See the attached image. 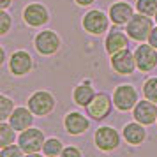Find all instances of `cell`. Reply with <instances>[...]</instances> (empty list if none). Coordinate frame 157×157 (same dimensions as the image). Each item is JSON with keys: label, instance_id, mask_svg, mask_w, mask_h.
Segmentation results:
<instances>
[{"label": "cell", "instance_id": "1", "mask_svg": "<svg viewBox=\"0 0 157 157\" xmlns=\"http://www.w3.org/2000/svg\"><path fill=\"white\" fill-rule=\"evenodd\" d=\"M154 27L155 25L152 21V16L141 14V13H134V16L125 25V32H127V36L132 41H136V43H145V41H148V36H150V32H152Z\"/></svg>", "mask_w": 157, "mask_h": 157}, {"label": "cell", "instance_id": "2", "mask_svg": "<svg viewBox=\"0 0 157 157\" xmlns=\"http://www.w3.org/2000/svg\"><path fill=\"white\" fill-rule=\"evenodd\" d=\"M44 141H46L44 132L41 129H36V127L25 129L18 136V145L23 148L25 155H37L39 152H43Z\"/></svg>", "mask_w": 157, "mask_h": 157}, {"label": "cell", "instance_id": "3", "mask_svg": "<svg viewBox=\"0 0 157 157\" xmlns=\"http://www.w3.org/2000/svg\"><path fill=\"white\" fill-rule=\"evenodd\" d=\"M34 46L39 55L43 57H51L62 48V39L57 32L53 30H41L34 39Z\"/></svg>", "mask_w": 157, "mask_h": 157}, {"label": "cell", "instance_id": "4", "mask_svg": "<svg viewBox=\"0 0 157 157\" xmlns=\"http://www.w3.org/2000/svg\"><path fill=\"white\" fill-rule=\"evenodd\" d=\"M109 16L106 13H102L101 9H92L85 13L83 20H81V25L85 32H88L90 36H102L108 29H109Z\"/></svg>", "mask_w": 157, "mask_h": 157}, {"label": "cell", "instance_id": "5", "mask_svg": "<svg viewBox=\"0 0 157 157\" xmlns=\"http://www.w3.org/2000/svg\"><path fill=\"white\" fill-rule=\"evenodd\" d=\"M57 106L55 95L48 90H36L29 97V108L36 117H46L50 115Z\"/></svg>", "mask_w": 157, "mask_h": 157}, {"label": "cell", "instance_id": "6", "mask_svg": "<svg viewBox=\"0 0 157 157\" xmlns=\"http://www.w3.org/2000/svg\"><path fill=\"white\" fill-rule=\"evenodd\" d=\"M138 101H140V95L132 85L122 83L113 90V104L118 111H131L138 104Z\"/></svg>", "mask_w": 157, "mask_h": 157}, {"label": "cell", "instance_id": "7", "mask_svg": "<svg viewBox=\"0 0 157 157\" xmlns=\"http://www.w3.org/2000/svg\"><path fill=\"white\" fill-rule=\"evenodd\" d=\"M113 95H109L106 92H99L95 94V97L92 99V102L86 106V115L92 118V120H104L108 115L111 113L113 109Z\"/></svg>", "mask_w": 157, "mask_h": 157}, {"label": "cell", "instance_id": "8", "mask_svg": "<svg viewBox=\"0 0 157 157\" xmlns=\"http://www.w3.org/2000/svg\"><path fill=\"white\" fill-rule=\"evenodd\" d=\"M21 16L23 21L32 29H39V27H43L50 21V11L41 2H32L29 6H25Z\"/></svg>", "mask_w": 157, "mask_h": 157}, {"label": "cell", "instance_id": "9", "mask_svg": "<svg viewBox=\"0 0 157 157\" xmlns=\"http://www.w3.org/2000/svg\"><path fill=\"white\" fill-rule=\"evenodd\" d=\"M94 143L101 152H113L120 145V134L117 132V129L109 127V125H102L95 131Z\"/></svg>", "mask_w": 157, "mask_h": 157}, {"label": "cell", "instance_id": "10", "mask_svg": "<svg viewBox=\"0 0 157 157\" xmlns=\"http://www.w3.org/2000/svg\"><path fill=\"white\" fill-rule=\"evenodd\" d=\"M136 57V65L141 72H150L155 69L157 65V48H154L152 44L140 43L138 48L134 50Z\"/></svg>", "mask_w": 157, "mask_h": 157}, {"label": "cell", "instance_id": "11", "mask_svg": "<svg viewBox=\"0 0 157 157\" xmlns=\"http://www.w3.org/2000/svg\"><path fill=\"white\" fill-rule=\"evenodd\" d=\"M109 64H111V69H113L117 74H122V76H125V74L129 76V74H132V72L138 69L134 53L129 50V48H125V50H122V51H118V53L111 55Z\"/></svg>", "mask_w": 157, "mask_h": 157}, {"label": "cell", "instance_id": "12", "mask_svg": "<svg viewBox=\"0 0 157 157\" xmlns=\"http://www.w3.org/2000/svg\"><path fill=\"white\" fill-rule=\"evenodd\" d=\"M132 118L143 125H152L154 122H157V102L147 97L138 101V104L132 108Z\"/></svg>", "mask_w": 157, "mask_h": 157}, {"label": "cell", "instance_id": "13", "mask_svg": "<svg viewBox=\"0 0 157 157\" xmlns=\"http://www.w3.org/2000/svg\"><path fill=\"white\" fill-rule=\"evenodd\" d=\"M32 67H34V58L25 50L14 51L9 58V71L13 76H25L32 71Z\"/></svg>", "mask_w": 157, "mask_h": 157}, {"label": "cell", "instance_id": "14", "mask_svg": "<svg viewBox=\"0 0 157 157\" xmlns=\"http://www.w3.org/2000/svg\"><path fill=\"white\" fill-rule=\"evenodd\" d=\"M134 9L129 2H124V0H118V2H113L109 9H108V16L113 25L117 27H122V25H127L129 20L134 16Z\"/></svg>", "mask_w": 157, "mask_h": 157}, {"label": "cell", "instance_id": "15", "mask_svg": "<svg viewBox=\"0 0 157 157\" xmlns=\"http://www.w3.org/2000/svg\"><path fill=\"white\" fill-rule=\"evenodd\" d=\"M129 39L131 37L127 36V32H124L120 29H111L106 34V39H104V50L111 57L115 53L129 48Z\"/></svg>", "mask_w": 157, "mask_h": 157}, {"label": "cell", "instance_id": "16", "mask_svg": "<svg viewBox=\"0 0 157 157\" xmlns=\"http://www.w3.org/2000/svg\"><path fill=\"white\" fill-rule=\"evenodd\" d=\"M34 117L36 115L32 113V109L29 106H18V108H14V111L9 117V124L16 129V132H21L25 129L32 127Z\"/></svg>", "mask_w": 157, "mask_h": 157}, {"label": "cell", "instance_id": "17", "mask_svg": "<svg viewBox=\"0 0 157 157\" xmlns=\"http://www.w3.org/2000/svg\"><path fill=\"white\" fill-rule=\"evenodd\" d=\"M64 127L69 134L78 136V134L86 132V129L90 127V120L85 115H81L79 111H69L64 118Z\"/></svg>", "mask_w": 157, "mask_h": 157}, {"label": "cell", "instance_id": "18", "mask_svg": "<svg viewBox=\"0 0 157 157\" xmlns=\"http://www.w3.org/2000/svg\"><path fill=\"white\" fill-rule=\"evenodd\" d=\"M122 136H124V140L129 143V145H132V147H138V145H141L145 140H147V129L143 124L140 122H129L124 125L122 129Z\"/></svg>", "mask_w": 157, "mask_h": 157}, {"label": "cell", "instance_id": "19", "mask_svg": "<svg viewBox=\"0 0 157 157\" xmlns=\"http://www.w3.org/2000/svg\"><path fill=\"white\" fill-rule=\"evenodd\" d=\"M95 90H94L92 83H90V79H83L79 85H76V88L72 90V101L81 108H86L92 99L95 97Z\"/></svg>", "mask_w": 157, "mask_h": 157}, {"label": "cell", "instance_id": "20", "mask_svg": "<svg viewBox=\"0 0 157 157\" xmlns=\"http://www.w3.org/2000/svg\"><path fill=\"white\" fill-rule=\"evenodd\" d=\"M62 150H64V143L60 141L58 138H48L44 141L43 147V154L48 157H58L62 155Z\"/></svg>", "mask_w": 157, "mask_h": 157}, {"label": "cell", "instance_id": "21", "mask_svg": "<svg viewBox=\"0 0 157 157\" xmlns=\"http://www.w3.org/2000/svg\"><path fill=\"white\" fill-rule=\"evenodd\" d=\"M16 129L9 124V120H0V147H6L14 143Z\"/></svg>", "mask_w": 157, "mask_h": 157}, {"label": "cell", "instance_id": "22", "mask_svg": "<svg viewBox=\"0 0 157 157\" xmlns=\"http://www.w3.org/2000/svg\"><path fill=\"white\" fill-rule=\"evenodd\" d=\"M134 7H136V13H141V14L154 18L157 13V0H136Z\"/></svg>", "mask_w": 157, "mask_h": 157}, {"label": "cell", "instance_id": "23", "mask_svg": "<svg viewBox=\"0 0 157 157\" xmlns=\"http://www.w3.org/2000/svg\"><path fill=\"white\" fill-rule=\"evenodd\" d=\"M13 111H14V102L6 94H0V120H9Z\"/></svg>", "mask_w": 157, "mask_h": 157}, {"label": "cell", "instance_id": "24", "mask_svg": "<svg viewBox=\"0 0 157 157\" xmlns=\"http://www.w3.org/2000/svg\"><path fill=\"white\" fill-rule=\"evenodd\" d=\"M143 95L147 99L157 102V78H148L143 85Z\"/></svg>", "mask_w": 157, "mask_h": 157}, {"label": "cell", "instance_id": "25", "mask_svg": "<svg viewBox=\"0 0 157 157\" xmlns=\"http://www.w3.org/2000/svg\"><path fill=\"white\" fill-rule=\"evenodd\" d=\"M25 152L18 143H11L6 147H0V157H23Z\"/></svg>", "mask_w": 157, "mask_h": 157}, {"label": "cell", "instance_id": "26", "mask_svg": "<svg viewBox=\"0 0 157 157\" xmlns=\"http://www.w3.org/2000/svg\"><path fill=\"white\" fill-rule=\"evenodd\" d=\"M13 25V18L6 9H0V36H7V32L11 30Z\"/></svg>", "mask_w": 157, "mask_h": 157}, {"label": "cell", "instance_id": "27", "mask_svg": "<svg viewBox=\"0 0 157 157\" xmlns=\"http://www.w3.org/2000/svg\"><path fill=\"white\" fill-rule=\"evenodd\" d=\"M81 155H83V152L78 147H64L60 157H81Z\"/></svg>", "mask_w": 157, "mask_h": 157}, {"label": "cell", "instance_id": "28", "mask_svg": "<svg viewBox=\"0 0 157 157\" xmlns=\"http://www.w3.org/2000/svg\"><path fill=\"white\" fill-rule=\"evenodd\" d=\"M148 44H152L154 48H157V25L152 29V32H150V36H148V41H147Z\"/></svg>", "mask_w": 157, "mask_h": 157}, {"label": "cell", "instance_id": "29", "mask_svg": "<svg viewBox=\"0 0 157 157\" xmlns=\"http://www.w3.org/2000/svg\"><path fill=\"white\" fill-rule=\"evenodd\" d=\"M74 2L78 4L79 7H88V6H92L95 0H74Z\"/></svg>", "mask_w": 157, "mask_h": 157}, {"label": "cell", "instance_id": "30", "mask_svg": "<svg viewBox=\"0 0 157 157\" xmlns=\"http://www.w3.org/2000/svg\"><path fill=\"white\" fill-rule=\"evenodd\" d=\"M13 0H0V9H7Z\"/></svg>", "mask_w": 157, "mask_h": 157}, {"label": "cell", "instance_id": "31", "mask_svg": "<svg viewBox=\"0 0 157 157\" xmlns=\"http://www.w3.org/2000/svg\"><path fill=\"white\" fill-rule=\"evenodd\" d=\"M154 20H155V23H157V13H155V16H154Z\"/></svg>", "mask_w": 157, "mask_h": 157}]
</instances>
